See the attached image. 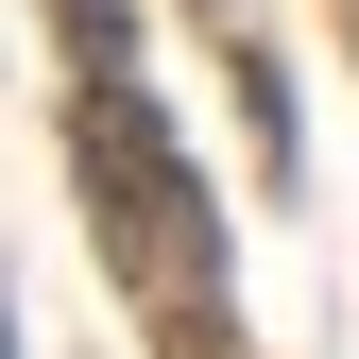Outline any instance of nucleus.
I'll return each instance as SVG.
<instances>
[{
    "label": "nucleus",
    "instance_id": "obj_1",
    "mask_svg": "<svg viewBox=\"0 0 359 359\" xmlns=\"http://www.w3.org/2000/svg\"><path fill=\"white\" fill-rule=\"evenodd\" d=\"M69 34H86V86H69L86 222H103V257L171 308V325H205V308H222V222H205V189H189V154H171L137 52H120V0H69Z\"/></svg>",
    "mask_w": 359,
    "mask_h": 359
}]
</instances>
